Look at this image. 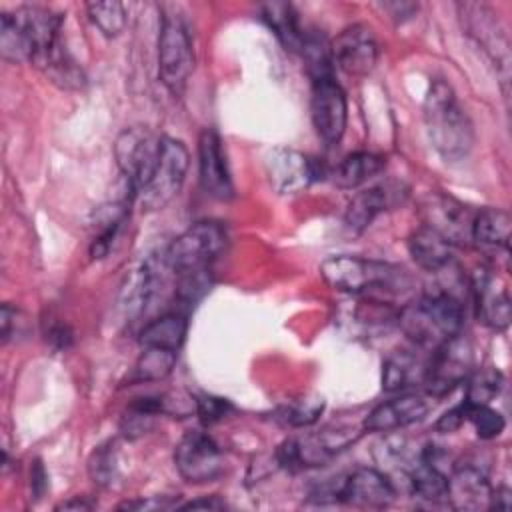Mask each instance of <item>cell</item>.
Instances as JSON below:
<instances>
[{
    "label": "cell",
    "mask_w": 512,
    "mask_h": 512,
    "mask_svg": "<svg viewBox=\"0 0 512 512\" xmlns=\"http://www.w3.org/2000/svg\"><path fill=\"white\" fill-rule=\"evenodd\" d=\"M492 486L486 476L474 466H460L448 476V498L456 510L476 512L490 508Z\"/></svg>",
    "instance_id": "d6986e66"
},
{
    "label": "cell",
    "mask_w": 512,
    "mask_h": 512,
    "mask_svg": "<svg viewBox=\"0 0 512 512\" xmlns=\"http://www.w3.org/2000/svg\"><path fill=\"white\" fill-rule=\"evenodd\" d=\"M490 508H498V510H508L510 508V490L508 488H492V500H490Z\"/></svg>",
    "instance_id": "b9f144b4"
},
{
    "label": "cell",
    "mask_w": 512,
    "mask_h": 512,
    "mask_svg": "<svg viewBox=\"0 0 512 512\" xmlns=\"http://www.w3.org/2000/svg\"><path fill=\"white\" fill-rule=\"evenodd\" d=\"M194 70V48L184 18L176 12H166L158 36V74L162 84L180 94Z\"/></svg>",
    "instance_id": "5b68a950"
},
{
    "label": "cell",
    "mask_w": 512,
    "mask_h": 512,
    "mask_svg": "<svg viewBox=\"0 0 512 512\" xmlns=\"http://www.w3.org/2000/svg\"><path fill=\"white\" fill-rule=\"evenodd\" d=\"M310 112L312 124L316 134L326 144H338L346 130L348 106L346 96L340 84L330 78H318L312 84V98H310Z\"/></svg>",
    "instance_id": "8fae6325"
},
{
    "label": "cell",
    "mask_w": 512,
    "mask_h": 512,
    "mask_svg": "<svg viewBox=\"0 0 512 512\" xmlns=\"http://www.w3.org/2000/svg\"><path fill=\"white\" fill-rule=\"evenodd\" d=\"M502 374L494 368H484L480 372H476L470 380H468V388H466V404L470 406H482V404H490L502 390Z\"/></svg>",
    "instance_id": "d6a6232c"
},
{
    "label": "cell",
    "mask_w": 512,
    "mask_h": 512,
    "mask_svg": "<svg viewBox=\"0 0 512 512\" xmlns=\"http://www.w3.org/2000/svg\"><path fill=\"white\" fill-rule=\"evenodd\" d=\"M472 286H474L478 318L494 330H504L510 324L508 292L496 290V280L492 272L486 268H480L474 272Z\"/></svg>",
    "instance_id": "ffe728a7"
},
{
    "label": "cell",
    "mask_w": 512,
    "mask_h": 512,
    "mask_svg": "<svg viewBox=\"0 0 512 512\" xmlns=\"http://www.w3.org/2000/svg\"><path fill=\"white\" fill-rule=\"evenodd\" d=\"M182 508H188V510H196V508H208V510H222V508H226V504L222 502V500H218V498H202V500H192V502H188V504H184Z\"/></svg>",
    "instance_id": "7bdbcfd3"
},
{
    "label": "cell",
    "mask_w": 512,
    "mask_h": 512,
    "mask_svg": "<svg viewBox=\"0 0 512 512\" xmlns=\"http://www.w3.org/2000/svg\"><path fill=\"white\" fill-rule=\"evenodd\" d=\"M46 340H50V344H54L56 348H68L72 344V330L66 324H54L48 330Z\"/></svg>",
    "instance_id": "ab89813d"
},
{
    "label": "cell",
    "mask_w": 512,
    "mask_h": 512,
    "mask_svg": "<svg viewBox=\"0 0 512 512\" xmlns=\"http://www.w3.org/2000/svg\"><path fill=\"white\" fill-rule=\"evenodd\" d=\"M330 54L332 62H336L346 74L364 76L378 60V42L368 26L352 24L330 44Z\"/></svg>",
    "instance_id": "4fadbf2b"
},
{
    "label": "cell",
    "mask_w": 512,
    "mask_h": 512,
    "mask_svg": "<svg viewBox=\"0 0 512 512\" xmlns=\"http://www.w3.org/2000/svg\"><path fill=\"white\" fill-rule=\"evenodd\" d=\"M86 10L92 24L108 38L118 36L126 26V8L122 2H88Z\"/></svg>",
    "instance_id": "1f68e13d"
},
{
    "label": "cell",
    "mask_w": 512,
    "mask_h": 512,
    "mask_svg": "<svg viewBox=\"0 0 512 512\" xmlns=\"http://www.w3.org/2000/svg\"><path fill=\"white\" fill-rule=\"evenodd\" d=\"M322 408H324L322 400H300V402L284 406L278 412V418L288 426L300 428V426H308V424L316 422Z\"/></svg>",
    "instance_id": "d590c367"
},
{
    "label": "cell",
    "mask_w": 512,
    "mask_h": 512,
    "mask_svg": "<svg viewBox=\"0 0 512 512\" xmlns=\"http://www.w3.org/2000/svg\"><path fill=\"white\" fill-rule=\"evenodd\" d=\"M460 10L468 22L470 34L508 70V38L498 18H494V12L484 4H460Z\"/></svg>",
    "instance_id": "44dd1931"
},
{
    "label": "cell",
    "mask_w": 512,
    "mask_h": 512,
    "mask_svg": "<svg viewBox=\"0 0 512 512\" xmlns=\"http://www.w3.org/2000/svg\"><path fill=\"white\" fill-rule=\"evenodd\" d=\"M30 480H32V482H30V486H32V492H34V496H36V498H40V496L44 494L46 486H48V482H46V472H44V466H42L40 462H34Z\"/></svg>",
    "instance_id": "60d3db41"
},
{
    "label": "cell",
    "mask_w": 512,
    "mask_h": 512,
    "mask_svg": "<svg viewBox=\"0 0 512 512\" xmlns=\"http://www.w3.org/2000/svg\"><path fill=\"white\" fill-rule=\"evenodd\" d=\"M228 410H230V404L224 398L210 396V394H204V396L196 398V414L200 416V420L204 424L218 422L220 418H224L228 414Z\"/></svg>",
    "instance_id": "8d00e7d4"
},
{
    "label": "cell",
    "mask_w": 512,
    "mask_h": 512,
    "mask_svg": "<svg viewBox=\"0 0 512 512\" xmlns=\"http://www.w3.org/2000/svg\"><path fill=\"white\" fill-rule=\"evenodd\" d=\"M384 166H386V160L378 154L354 152L336 166L332 174V182L344 190L358 188L366 184L370 178H374L376 174H380Z\"/></svg>",
    "instance_id": "484cf974"
},
{
    "label": "cell",
    "mask_w": 512,
    "mask_h": 512,
    "mask_svg": "<svg viewBox=\"0 0 512 512\" xmlns=\"http://www.w3.org/2000/svg\"><path fill=\"white\" fill-rule=\"evenodd\" d=\"M408 252L412 260L428 272H438L452 260V244L428 226H420L410 234Z\"/></svg>",
    "instance_id": "7402d4cb"
},
{
    "label": "cell",
    "mask_w": 512,
    "mask_h": 512,
    "mask_svg": "<svg viewBox=\"0 0 512 512\" xmlns=\"http://www.w3.org/2000/svg\"><path fill=\"white\" fill-rule=\"evenodd\" d=\"M226 246V232L216 222H196L178 234L164 250L172 274L208 270Z\"/></svg>",
    "instance_id": "277c9868"
},
{
    "label": "cell",
    "mask_w": 512,
    "mask_h": 512,
    "mask_svg": "<svg viewBox=\"0 0 512 512\" xmlns=\"http://www.w3.org/2000/svg\"><path fill=\"white\" fill-rule=\"evenodd\" d=\"M396 490L388 476L374 468H358L340 482L338 500L360 508H386L392 504Z\"/></svg>",
    "instance_id": "2e32d148"
},
{
    "label": "cell",
    "mask_w": 512,
    "mask_h": 512,
    "mask_svg": "<svg viewBox=\"0 0 512 512\" xmlns=\"http://www.w3.org/2000/svg\"><path fill=\"white\" fill-rule=\"evenodd\" d=\"M406 198V188H402L400 184H380V186H372L368 190L358 192L344 214V222L346 226L360 234L364 232L378 214L402 204Z\"/></svg>",
    "instance_id": "e0dca14e"
},
{
    "label": "cell",
    "mask_w": 512,
    "mask_h": 512,
    "mask_svg": "<svg viewBox=\"0 0 512 512\" xmlns=\"http://www.w3.org/2000/svg\"><path fill=\"white\" fill-rule=\"evenodd\" d=\"M426 368L416 354L408 350H396L390 354L382 366V388L386 392H398L408 386H414L416 382L424 384Z\"/></svg>",
    "instance_id": "d4e9b609"
},
{
    "label": "cell",
    "mask_w": 512,
    "mask_h": 512,
    "mask_svg": "<svg viewBox=\"0 0 512 512\" xmlns=\"http://www.w3.org/2000/svg\"><path fill=\"white\" fill-rule=\"evenodd\" d=\"M320 274L328 286L340 292L362 294L374 288H390L398 280V268L360 256H332L320 264Z\"/></svg>",
    "instance_id": "8992f818"
},
{
    "label": "cell",
    "mask_w": 512,
    "mask_h": 512,
    "mask_svg": "<svg viewBox=\"0 0 512 512\" xmlns=\"http://www.w3.org/2000/svg\"><path fill=\"white\" fill-rule=\"evenodd\" d=\"M266 176L278 194H298L318 178V166L292 148H274L266 156Z\"/></svg>",
    "instance_id": "7c38bea8"
},
{
    "label": "cell",
    "mask_w": 512,
    "mask_h": 512,
    "mask_svg": "<svg viewBox=\"0 0 512 512\" xmlns=\"http://www.w3.org/2000/svg\"><path fill=\"white\" fill-rule=\"evenodd\" d=\"M408 482L412 486V492L422 500L440 504L448 498V476L422 456L418 464L408 470Z\"/></svg>",
    "instance_id": "83f0119b"
},
{
    "label": "cell",
    "mask_w": 512,
    "mask_h": 512,
    "mask_svg": "<svg viewBox=\"0 0 512 512\" xmlns=\"http://www.w3.org/2000/svg\"><path fill=\"white\" fill-rule=\"evenodd\" d=\"M468 406V412H466V422H470L476 430V434L484 440H490V438H496L502 434L506 422L502 418V414L494 408H490V404H482V406Z\"/></svg>",
    "instance_id": "836d02e7"
},
{
    "label": "cell",
    "mask_w": 512,
    "mask_h": 512,
    "mask_svg": "<svg viewBox=\"0 0 512 512\" xmlns=\"http://www.w3.org/2000/svg\"><path fill=\"white\" fill-rule=\"evenodd\" d=\"M424 226L442 234L450 244H462L470 238L474 216L462 202L444 194H430L422 204Z\"/></svg>",
    "instance_id": "9a60e30c"
},
{
    "label": "cell",
    "mask_w": 512,
    "mask_h": 512,
    "mask_svg": "<svg viewBox=\"0 0 512 512\" xmlns=\"http://www.w3.org/2000/svg\"><path fill=\"white\" fill-rule=\"evenodd\" d=\"M260 10H262V18L270 26V30L276 34V38L282 42V46L290 52L300 54L306 38V30L302 28L294 6L286 2H268Z\"/></svg>",
    "instance_id": "cb8c5ba5"
},
{
    "label": "cell",
    "mask_w": 512,
    "mask_h": 512,
    "mask_svg": "<svg viewBox=\"0 0 512 512\" xmlns=\"http://www.w3.org/2000/svg\"><path fill=\"white\" fill-rule=\"evenodd\" d=\"M176 364V352L162 348H144L142 356L136 362L134 378L138 382H152L166 378Z\"/></svg>",
    "instance_id": "4dcf8cb0"
},
{
    "label": "cell",
    "mask_w": 512,
    "mask_h": 512,
    "mask_svg": "<svg viewBox=\"0 0 512 512\" xmlns=\"http://www.w3.org/2000/svg\"><path fill=\"white\" fill-rule=\"evenodd\" d=\"M382 8L388 10L396 22H404V20H408V18H412L416 14L418 4H412V2H388V4H382Z\"/></svg>",
    "instance_id": "f35d334b"
},
{
    "label": "cell",
    "mask_w": 512,
    "mask_h": 512,
    "mask_svg": "<svg viewBox=\"0 0 512 512\" xmlns=\"http://www.w3.org/2000/svg\"><path fill=\"white\" fill-rule=\"evenodd\" d=\"M466 412H468V406H466V402H462V404L454 406L452 410L444 412V414L438 418V422L434 424V428H436L438 432H442V434L454 432V430H458V428L466 422Z\"/></svg>",
    "instance_id": "74e56055"
},
{
    "label": "cell",
    "mask_w": 512,
    "mask_h": 512,
    "mask_svg": "<svg viewBox=\"0 0 512 512\" xmlns=\"http://www.w3.org/2000/svg\"><path fill=\"white\" fill-rule=\"evenodd\" d=\"M188 164L190 156L186 146L176 138L162 136L158 162L148 182L136 194L140 206L146 210H160L170 204L184 184Z\"/></svg>",
    "instance_id": "52a82bcc"
},
{
    "label": "cell",
    "mask_w": 512,
    "mask_h": 512,
    "mask_svg": "<svg viewBox=\"0 0 512 512\" xmlns=\"http://www.w3.org/2000/svg\"><path fill=\"white\" fill-rule=\"evenodd\" d=\"M160 146H162V136H156L144 128H126L116 138V144H114L116 164L134 196L148 182L158 162Z\"/></svg>",
    "instance_id": "ba28073f"
},
{
    "label": "cell",
    "mask_w": 512,
    "mask_h": 512,
    "mask_svg": "<svg viewBox=\"0 0 512 512\" xmlns=\"http://www.w3.org/2000/svg\"><path fill=\"white\" fill-rule=\"evenodd\" d=\"M428 414V402L418 394H402L376 406L362 424L368 432H392L406 428Z\"/></svg>",
    "instance_id": "ac0fdd59"
},
{
    "label": "cell",
    "mask_w": 512,
    "mask_h": 512,
    "mask_svg": "<svg viewBox=\"0 0 512 512\" xmlns=\"http://www.w3.org/2000/svg\"><path fill=\"white\" fill-rule=\"evenodd\" d=\"M462 304L450 292H430L398 310L396 324L418 346L436 350L460 334Z\"/></svg>",
    "instance_id": "7a4b0ae2"
},
{
    "label": "cell",
    "mask_w": 512,
    "mask_h": 512,
    "mask_svg": "<svg viewBox=\"0 0 512 512\" xmlns=\"http://www.w3.org/2000/svg\"><path fill=\"white\" fill-rule=\"evenodd\" d=\"M510 214L502 208H484L474 214L470 238L482 246L508 248L510 240Z\"/></svg>",
    "instance_id": "4316f807"
},
{
    "label": "cell",
    "mask_w": 512,
    "mask_h": 512,
    "mask_svg": "<svg viewBox=\"0 0 512 512\" xmlns=\"http://www.w3.org/2000/svg\"><path fill=\"white\" fill-rule=\"evenodd\" d=\"M188 330V320L184 312H168L160 318L148 322L140 332V344L144 348H162L170 352H178L184 344Z\"/></svg>",
    "instance_id": "603a6c76"
},
{
    "label": "cell",
    "mask_w": 512,
    "mask_h": 512,
    "mask_svg": "<svg viewBox=\"0 0 512 512\" xmlns=\"http://www.w3.org/2000/svg\"><path fill=\"white\" fill-rule=\"evenodd\" d=\"M396 318H398V310L392 304L380 302L374 298L358 300L350 312V324L362 330L364 334L366 332L372 334L376 330L388 328L392 322H396Z\"/></svg>",
    "instance_id": "f1b7e54d"
},
{
    "label": "cell",
    "mask_w": 512,
    "mask_h": 512,
    "mask_svg": "<svg viewBox=\"0 0 512 512\" xmlns=\"http://www.w3.org/2000/svg\"><path fill=\"white\" fill-rule=\"evenodd\" d=\"M158 414H164V410H162V396L138 398V400H134L128 406L126 414L122 416V432L128 438L142 436V434H146L152 428L154 418Z\"/></svg>",
    "instance_id": "f546056e"
},
{
    "label": "cell",
    "mask_w": 512,
    "mask_h": 512,
    "mask_svg": "<svg viewBox=\"0 0 512 512\" xmlns=\"http://www.w3.org/2000/svg\"><path fill=\"white\" fill-rule=\"evenodd\" d=\"M58 508H62V510H70V508H76V510H78V508H80V510H88V508H92V502H84L82 498H80V500L76 498V500L62 502Z\"/></svg>",
    "instance_id": "ee69618b"
},
{
    "label": "cell",
    "mask_w": 512,
    "mask_h": 512,
    "mask_svg": "<svg viewBox=\"0 0 512 512\" xmlns=\"http://www.w3.org/2000/svg\"><path fill=\"white\" fill-rule=\"evenodd\" d=\"M360 434L362 432L352 426H326L318 432L288 438L278 446L276 462L286 470L322 466L354 444Z\"/></svg>",
    "instance_id": "3957f363"
},
{
    "label": "cell",
    "mask_w": 512,
    "mask_h": 512,
    "mask_svg": "<svg viewBox=\"0 0 512 512\" xmlns=\"http://www.w3.org/2000/svg\"><path fill=\"white\" fill-rule=\"evenodd\" d=\"M198 168L200 182L206 194L216 200H230L234 196V184L230 178L226 152L216 130L204 128L198 138Z\"/></svg>",
    "instance_id": "5bb4252c"
},
{
    "label": "cell",
    "mask_w": 512,
    "mask_h": 512,
    "mask_svg": "<svg viewBox=\"0 0 512 512\" xmlns=\"http://www.w3.org/2000/svg\"><path fill=\"white\" fill-rule=\"evenodd\" d=\"M424 126L432 148L446 162L464 160L472 150V122L444 80H434L426 92Z\"/></svg>",
    "instance_id": "6da1fadb"
},
{
    "label": "cell",
    "mask_w": 512,
    "mask_h": 512,
    "mask_svg": "<svg viewBox=\"0 0 512 512\" xmlns=\"http://www.w3.org/2000/svg\"><path fill=\"white\" fill-rule=\"evenodd\" d=\"M174 466L190 484L214 482L224 472V458L214 440L204 432H188L174 450Z\"/></svg>",
    "instance_id": "30bf717a"
},
{
    "label": "cell",
    "mask_w": 512,
    "mask_h": 512,
    "mask_svg": "<svg viewBox=\"0 0 512 512\" xmlns=\"http://www.w3.org/2000/svg\"><path fill=\"white\" fill-rule=\"evenodd\" d=\"M88 472L98 486H110L116 476V450L114 442L98 446L88 462Z\"/></svg>",
    "instance_id": "e575fe53"
},
{
    "label": "cell",
    "mask_w": 512,
    "mask_h": 512,
    "mask_svg": "<svg viewBox=\"0 0 512 512\" xmlns=\"http://www.w3.org/2000/svg\"><path fill=\"white\" fill-rule=\"evenodd\" d=\"M432 360L426 368L424 386L432 396H444L462 384L472 370V346L460 334L432 350Z\"/></svg>",
    "instance_id": "9c48e42d"
}]
</instances>
